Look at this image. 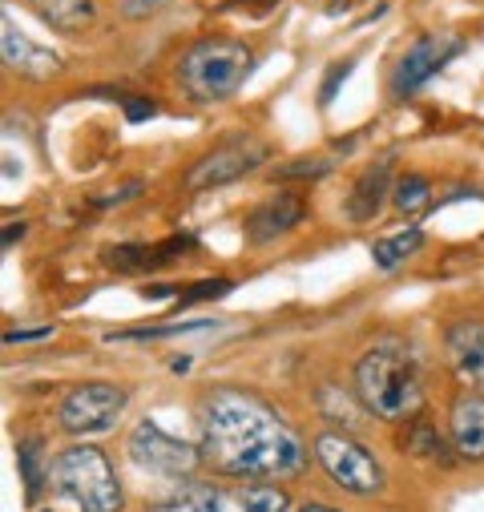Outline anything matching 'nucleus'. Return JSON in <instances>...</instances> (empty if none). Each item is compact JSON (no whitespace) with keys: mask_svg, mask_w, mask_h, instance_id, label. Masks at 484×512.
<instances>
[{"mask_svg":"<svg viewBox=\"0 0 484 512\" xmlns=\"http://www.w3.org/2000/svg\"><path fill=\"white\" fill-rule=\"evenodd\" d=\"M121 408H126V392L117 383H81L61 400L57 420L73 436H93V432H109Z\"/></svg>","mask_w":484,"mask_h":512,"instance_id":"0eeeda50","label":"nucleus"},{"mask_svg":"<svg viewBox=\"0 0 484 512\" xmlns=\"http://www.w3.org/2000/svg\"><path fill=\"white\" fill-rule=\"evenodd\" d=\"M150 512H230V492L210 488V484H186L182 492L154 504Z\"/></svg>","mask_w":484,"mask_h":512,"instance_id":"2eb2a0df","label":"nucleus"},{"mask_svg":"<svg viewBox=\"0 0 484 512\" xmlns=\"http://www.w3.org/2000/svg\"><path fill=\"white\" fill-rule=\"evenodd\" d=\"M351 69H355V61H339V65L327 69V77H323V85H319V105H331V101H335V93H339V85L347 81Z\"/></svg>","mask_w":484,"mask_h":512,"instance_id":"a878e982","label":"nucleus"},{"mask_svg":"<svg viewBox=\"0 0 484 512\" xmlns=\"http://www.w3.org/2000/svg\"><path fill=\"white\" fill-rule=\"evenodd\" d=\"M331 170V158H303V162H287L275 170L279 182H295V178H323Z\"/></svg>","mask_w":484,"mask_h":512,"instance_id":"b1692460","label":"nucleus"},{"mask_svg":"<svg viewBox=\"0 0 484 512\" xmlns=\"http://www.w3.org/2000/svg\"><path fill=\"white\" fill-rule=\"evenodd\" d=\"M33 5L61 33H77V29H85L93 21V0H33Z\"/></svg>","mask_w":484,"mask_h":512,"instance_id":"f3484780","label":"nucleus"},{"mask_svg":"<svg viewBox=\"0 0 484 512\" xmlns=\"http://www.w3.org/2000/svg\"><path fill=\"white\" fill-rule=\"evenodd\" d=\"M400 452L408 456H424V460H444V440L432 424L424 420H408L404 432H400Z\"/></svg>","mask_w":484,"mask_h":512,"instance_id":"6ab92c4d","label":"nucleus"},{"mask_svg":"<svg viewBox=\"0 0 484 512\" xmlns=\"http://www.w3.org/2000/svg\"><path fill=\"white\" fill-rule=\"evenodd\" d=\"M448 428H452V448L464 460H484V396L480 392H464L452 400L448 412Z\"/></svg>","mask_w":484,"mask_h":512,"instance_id":"ddd939ff","label":"nucleus"},{"mask_svg":"<svg viewBox=\"0 0 484 512\" xmlns=\"http://www.w3.org/2000/svg\"><path fill=\"white\" fill-rule=\"evenodd\" d=\"M53 488L73 500L81 512H121L126 496H121L117 472L105 460L101 448H65L53 460Z\"/></svg>","mask_w":484,"mask_h":512,"instance_id":"20e7f679","label":"nucleus"},{"mask_svg":"<svg viewBox=\"0 0 484 512\" xmlns=\"http://www.w3.org/2000/svg\"><path fill=\"white\" fill-rule=\"evenodd\" d=\"M392 198H396V206H400V214H420L428 202H432V190H428V178H420V174H404L400 182H396V190H392Z\"/></svg>","mask_w":484,"mask_h":512,"instance_id":"aec40b11","label":"nucleus"},{"mask_svg":"<svg viewBox=\"0 0 484 512\" xmlns=\"http://www.w3.org/2000/svg\"><path fill=\"white\" fill-rule=\"evenodd\" d=\"M214 323V319H210ZM206 319H194V323H170V327H146V331H109L105 339L109 343H126V339H166V335H186V331H202L210 327Z\"/></svg>","mask_w":484,"mask_h":512,"instance_id":"5701e85b","label":"nucleus"},{"mask_svg":"<svg viewBox=\"0 0 484 512\" xmlns=\"http://www.w3.org/2000/svg\"><path fill=\"white\" fill-rule=\"evenodd\" d=\"M303 218H307V202H303L299 194H291V190H279V194H271L267 202H259V206L251 210V218H247V238H251L255 246L275 242L279 234L295 230Z\"/></svg>","mask_w":484,"mask_h":512,"instance_id":"f8f14e48","label":"nucleus"},{"mask_svg":"<svg viewBox=\"0 0 484 512\" xmlns=\"http://www.w3.org/2000/svg\"><path fill=\"white\" fill-rule=\"evenodd\" d=\"M17 464H21V476H25V492H29V500H37L41 484L49 480V472L41 468V444H37V440H25V444L17 448Z\"/></svg>","mask_w":484,"mask_h":512,"instance_id":"412c9836","label":"nucleus"},{"mask_svg":"<svg viewBox=\"0 0 484 512\" xmlns=\"http://www.w3.org/2000/svg\"><path fill=\"white\" fill-rule=\"evenodd\" d=\"M230 512H291V496L275 484H247L230 492Z\"/></svg>","mask_w":484,"mask_h":512,"instance_id":"dca6fc26","label":"nucleus"},{"mask_svg":"<svg viewBox=\"0 0 484 512\" xmlns=\"http://www.w3.org/2000/svg\"><path fill=\"white\" fill-rule=\"evenodd\" d=\"M117 5H121V13H126V17L142 21V17H154L158 9H166L170 0H117Z\"/></svg>","mask_w":484,"mask_h":512,"instance_id":"bb28decb","label":"nucleus"},{"mask_svg":"<svg viewBox=\"0 0 484 512\" xmlns=\"http://www.w3.org/2000/svg\"><path fill=\"white\" fill-rule=\"evenodd\" d=\"M355 392L372 416L380 420H416L424 408V388H420V371L408 355L404 343L380 339L363 351L355 363Z\"/></svg>","mask_w":484,"mask_h":512,"instance_id":"f03ea898","label":"nucleus"},{"mask_svg":"<svg viewBox=\"0 0 484 512\" xmlns=\"http://www.w3.org/2000/svg\"><path fill=\"white\" fill-rule=\"evenodd\" d=\"M0 57H5V65H9L13 73L33 77V81H49V77L61 69V57L49 53V49H41V45H33V41L13 25V17L0 21Z\"/></svg>","mask_w":484,"mask_h":512,"instance_id":"9b49d317","label":"nucleus"},{"mask_svg":"<svg viewBox=\"0 0 484 512\" xmlns=\"http://www.w3.org/2000/svg\"><path fill=\"white\" fill-rule=\"evenodd\" d=\"M230 295V279H206V283H194L190 291H178V303H202V299H222Z\"/></svg>","mask_w":484,"mask_h":512,"instance_id":"393cba45","label":"nucleus"},{"mask_svg":"<svg viewBox=\"0 0 484 512\" xmlns=\"http://www.w3.org/2000/svg\"><path fill=\"white\" fill-rule=\"evenodd\" d=\"M21 234H25V226H21V222H17V226H9V230H5V246H13Z\"/></svg>","mask_w":484,"mask_h":512,"instance_id":"c756f323","label":"nucleus"},{"mask_svg":"<svg viewBox=\"0 0 484 512\" xmlns=\"http://www.w3.org/2000/svg\"><path fill=\"white\" fill-rule=\"evenodd\" d=\"M452 53H460V41H452V37H420V41L404 53V61L396 65L392 93H396V97H412Z\"/></svg>","mask_w":484,"mask_h":512,"instance_id":"1a4fd4ad","label":"nucleus"},{"mask_svg":"<svg viewBox=\"0 0 484 512\" xmlns=\"http://www.w3.org/2000/svg\"><path fill=\"white\" fill-rule=\"evenodd\" d=\"M299 512H335V508H327V504H307V508H299Z\"/></svg>","mask_w":484,"mask_h":512,"instance_id":"7c9ffc66","label":"nucleus"},{"mask_svg":"<svg viewBox=\"0 0 484 512\" xmlns=\"http://www.w3.org/2000/svg\"><path fill=\"white\" fill-rule=\"evenodd\" d=\"M126 448H130V460L138 468H146L154 476H166V480H190L198 472V464H202V452L198 448H190L186 440L166 436L154 420H142L130 432Z\"/></svg>","mask_w":484,"mask_h":512,"instance_id":"423d86ee","label":"nucleus"},{"mask_svg":"<svg viewBox=\"0 0 484 512\" xmlns=\"http://www.w3.org/2000/svg\"><path fill=\"white\" fill-rule=\"evenodd\" d=\"M420 246H424V234H420L416 226L396 230V234H388V238H380V242L372 246V254H376V267L392 271V267H400L404 259H412V254H416Z\"/></svg>","mask_w":484,"mask_h":512,"instance_id":"a211bd4d","label":"nucleus"},{"mask_svg":"<svg viewBox=\"0 0 484 512\" xmlns=\"http://www.w3.org/2000/svg\"><path fill=\"white\" fill-rule=\"evenodd\" d=\"M126 117H130V121L154 117V101H150V97H126Z\"/></svg>","mask_w":484,"mask_h":512,"instance_id":"cd10ccee","label":"nucleus"},{"mask_svg":"<svg viewBox=\"0 0 484 512\" xmlns=\"http://www.w3.org/2000/svg\"><path fill=\"white\" fill-rule=\"evenodd\" d=\"M388 190H396V182H392V158H380L368 174L355 182V190H351V198H347V218H351V222H372V218L380 214Z\"/></svg>","mask_w":484,"mask_h":512,"instance_id":"4468645a","label":"nucleus"},{"mask_svg":"<svg viewBox=\"0 0 484 512\" xmlns=\"http://www.w3.org/2000/svg\"><path fill=\"white\" fill-rule=\"evenodd\" d=\"M444 351H448L456 379L484 396V323H476V319L452 323L444 335Z\"/></svg>","mask_w":484,"mask_h":512,"instance_id":"9d476101","label":"nucleus"},{"mask_svg":"<svg viewBox=\"0 0 484 512\" xmlns=\"http://www.w3.org/2000/svg\"><path fill=\"white\" fill-rule=\"evenodd\" d=\"M315 460L323 464L331 484H339L351 496H376V492H384L380 460L363 448L359 440H351L347 432H323L315 440Z\"/></svg>","mask_w":484,"mask_h":512,"instance_id":"39448f33","label":"nucleus"},{"mask_svg":"<svg viewBox=\"0 0 484 512\" xmlns=\"http://www.w3.org/2000/svg\"><path fill=\"white\" fill-rule=\"evenodd\" d=\"M101 259H105V267H113V271H121V275L150 271V246H109Z\"/></svg>","mask_w":484,"mask_h":512,"instance_id":"4be33fe9","label":"nucleus"},{"mask_svg":"<svg viewBox=\"0 0 484 512\" xmlns=\"http://www.w3.org/2000/svg\"><path fill=\"white\" fill-rule=\"evenodd\" d=\"M53 327H33V331H9L5 343H29V339H49Z\"/></svg>","mask_w":484,"mask_h":512,"instance_id":"c85d7f7f","label":"nucleus"},{"mask_svg":"<svg viewBox=\"0 0 484 512\" xmlns=\"http://www.w3.org/2000/svg\"><path fill=\"white\" fill-rule=\"evenodd\" d=\"M202 460L238 480H283L303 472L299 432L259 396L218 388L202 404Z\"/></svg>","mask_w":484,"mask_h":512,"instance_id":"f257e3e1","label":"nucleus"},{"mask_svg":"<svg viewBox=\"0 0 484 512\" xmlns=\"http://www.w3.org/2000/svg\"><path fill=\"white\" fill-rule=\"evenodd\" d=\"M255 69V53L242 45V41H230V37H206L198 45H190L178 61V85L190 101H226L242 89V81L251 77Z\"/></svg>","mask_w":484,"mask_h":512,"instance_id":"7ed1b4c3","label":"nucleus"},{"mask_svg":"<svg viewBox=\"0 0 484 512\" xmlns=\"http://www.w3.org/2000/svg\"><path fill=\"white\" fill-rule=\"evenodd\" d=\"M267 162V146L259 138H234L218 150H210L206 158H198L186 174V190H214L226 182H238L242 174H251Z\"/></svg>","mask_w":484,"mask_h":512,"instance_id":"6e6552de","label":"nucleus"}]
</instances>
